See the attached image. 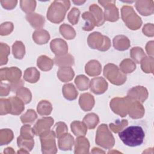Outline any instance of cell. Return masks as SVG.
<instances>
[{
	"mask_svg": "<svg viewBox=\"0 0 154 154\" xmlns=\"http://www.w3.org/2000/svg\"><path fill=\"white\" fill-rule=\"evenodd\" d=\"M119 137L126 146L136 147L142 144L145 134L141 126H131L119 132Z\"/></svg>",
	"mask_w": 154,
	"mask_h": 154,
	"instance_id": "6da1fadb",
	"label": "cell"
},
{
	"mask_svg": "<svg viewBox=\"0 0 154 154\" xmlns=\"http://www.w3.org/2000/svg\"><path fill=\"white\" fill-rule=\"evenodd\" d=\"M70 5L69 1H54L49 6L47 12V18L54 23L61 22L65 17L66 11Z\"/></svg>",
	"mask_w": 154,
	"mask_h": 154,
	"instance_id": "7a4b0ae2",
	"label": "cell"
},
{
	"mask_svg": "<svg viewBox=\"0 0 154 154\" xmlns=\"http://www.w3.org/2000/svg\"><path fill=\"white\" fill-rule=\"evenodd\" d=\"M96 143L98 146L105 149H111L115 144V140L105 124L100 125L96 131Z\"/></svg>",
	"mask_w": 154,
	"mask_h": 154,
	"instance_id": "3957f363",
	"label": "cell"
},
{
	"mask_svg": "<svg viewBox=\"0 0 154 154\" xmlns=\"http://www.w3.org/2000/svg\"><path fill=\"white\" fill-rule=\"evenodd\" d=\"M103 73L111 83L116 85L123 84L127 79L126 74L123 73L116 65L112 63L105 66Z\"/></svg>",
	"mask_w": 154,
	"mask_h": 154,
	"instance_id": "277c9868",
	"label": "cell"
},
{
	"mask_svg": "<svg viewBox=\"0 0 154 154\" xmlns=\"http://www.w3.org/2000/svg\"><path fill=\"white\" fill-rule=\"evenodd\" d=\"M121 12L122 20L129 29L137 30L141 27V19L137 14L131 6L124 5L122 8Z\"/></svg>",
	"mask_w": 154,
	"mask_h": 154,
	"instance_id": "5b68a950",
	"label": "cell"
},
{
	"mask_svg": "<svg viewBox=\"0 0 154 154\" xmlns=\"http://www.w3.org/2000/svg\"><path fill=\"white\" fill-rule=\"evenodd\" d=\"M87 43L91 49H96L100 51H108L111 46V41L109 37L99 32L90 34L88 37Z\"/></svg>",
	"mask_w": 154,
	"mask_h": 154,
	"instance_id": "8992f818",
	"label": "cell"
},
{
	"mask_svg": "<svg viewBox=\"0 0 154 154\" xmlns=\"http://www.w3.org/2000/svg\"><path fill=\"white\" fill-rule=\"evenodd\" d=\"M42 152L43 153L54 154L57 152V148L55 144V132L53 130H49L40 136Z\"/></svg>",
	"mask_w": 154,
	"mask_h": 154,
	"instance_id": "52a82bcc",
	"label": "cell"
},
{
	"mask_svg": "<svg viewBox=\"0 0 154 154\" xmlns=\"http://www.w3.org/2000/svg\"><path fill=\"white\" fill-rule=\"evenodd\" d=\"M132 99L129 97H115L110 102V108L112 111L121 116L126 117L128 113V110Z\"/></svg>",
	"mask_w": 154,
	"mask_h": 154,
	"instance_id": "ba28073f",
	"label": "cell"
},
{
	"mask_svg": "<svg viewBox=\"0 0 154 154\" xmlns=\"http://www.w3.org/2000/svg\"><path fill=\"white\" fill-rule=\"evenodd\" d=\"M98 2L104 7L103 14L105 20L116 22L119 19V10L115 5V1H99Z\"/></svg>",
	"mask_w": 154,
	"mask_h": 154,
	"instance_id": "9c48e42d",
	"label": "cell"
},
{
	"mask_svg": "<svg viewBox=\"0 0 154 154\" xmlns=\"http://www.w3.org/2000/svg\"><path fill=\"white\" fill-rule=\"evenodd\" d=\"M1 82L6 80L10 83L15 82L20 80L22 71L17 67L1 68L0 70Z\"/></svg>",
	"mask_w": 154,
	"mask_h": 154,
	"instance_id": "30bf717a",
	"label": "cell"
},
{
	"mask_svg": "<svg viewBox=\"0 0 154 154\" xmlns=\"http://www.w3.org/2000/svg\"><path fill=\"white\" fill-rule=\"evenodd\" d=\"M54 123V119L51 117H43L37 120L34 125L32 129L34 134L40 136L41 134L50 130L51 127Z\"/></svg>",
	"mask_w": 154,
	"mask_h": 154,
	"instance_id": "8fae6325",
	"label": "cell"
},
{
	"mask_svg": "<svg viewBox=\"0 0 154 154\" xmlns=\"http://www.w3.org/2000/svg\"><path fill=\"white\" fill-rule=\"evenodd\" d=\"M127 96L132 100L143 103L148 97V91L143 86H136L128 90Z\"/></svg>",
	"mask_w": 154,
	"mask_h": 154,
	"instance_id": "7c38bea8",
	"label": "cell"
},
{
	"mask_svg": "<svg viewBox=\"0 0 154 154\" xmlns=\"http://www.w3.org/2000/svg\"><path fill=\"white\" fill-rule=\"evenodd\" d=\"M108 85V82L103 77H95L90 81L89 87L94 94H101L106 91Z\"/></svg>",
	"mask_w": 154,
	"mask_h": 154,
	"instance_id": "4fadbf2b",
	"label": "cell"
},
{
	"mask_svg": "<svg viewBox=\"0 0 154 154\" xmlns=\"http://www.w3.org/2000/svg\"><path fill=\"white\" fill-rule=\"evenodd\" d=\"M50 48L56 56L67 54L68 52V46L66 42L60 38L52 40L50 43Z\"/></svg>",
	"mask_w": 154,
	"mask_h": 154,
	"instance_id": "5bb4252c",
	"label": "cell"
},
{
	"mask_svg": "<svg viewBox=\"0 0 154 154\" xmlns=\"http://www.w3.org/2000/svg\"><path fill=\"white\" fill-rule=\"evenodd\" d=\"M34 135L28 134H20L17 138V146L20 149H23L30 152L34 146V140L33 139Z\"/></svg>",
	"mask_w": 154,
	"mask_h": 154,
	"instance_id": "9a60e30c",
	"label": "cell"
},
{
	"mask_svg": "<svg viewBox=\"0 0 154 154\" xmlns=\"http://www.w3.org/2000/svg\"><path fill=\"white\" fill-rule=\"evenodd\" d=\"M74 143L73 137L67 132L63 134L58 138V148L61 150H71Z\"/></svg>",
	"mask_w": 154,
	"mask_h": 154,
	"instance_id": "2e32d148",
	"label": "cell"
},
{
	"mask_svg": "<svg viewBox=\"0 0 154 154\" xmlns=\"http://www.w3.org/2000/svg\"><path fill=\"white\" fill-rule=\"evenodd\" d=\"M135 7L137 11L143 16H149L153 13V1H137Z\"/></svg>",
	"mask_w": 154,
	"mask_h": 154,
	"instance_id": "e0dca14e",
	"label": "cell"
},
{
	"mask_svg": "<svg viewBox=\"0 0 154 154\" xmlns=\"http://www.w3.org/2000/svg\"><path fill=\"white\" fill-rule=\"evenodd\" d=\"M144 112L145 110L141 103L139 101L133 100L128 110V114H129V117L134 119H140L143 117Z\"/></svg>",
	"mask_w": 154,
	"mask_h": 154,
	"instance_id": "ac0fdd59",
	"label": "cell"
},
{
	"mask_svg": "<svg viewBox=\"0 0 154 154\" xmlns=\"http://www.w3.org/2000/svg\"><path fill=\"white\" fill-rule=\"evenodd\" d=\"M26 19L30 23L31 26L36 29H42L45 22L44 16L36 13L27 14L26 16Z\"/></svg>",
	"mask_w": 154,
	"mask_h": 154,
	"instance_id": "d6986e66",
	"label": "cell"
},
{
	"mask_svg": "<svg viewBox=\"0 0 154 154\" xmlns=\"http://www.w3.org/2000/svg\"><path fill=\"white\" fill-rule=\"evenodd\" d=\"M79 105L83 111H90L94 105V99L93 96L88 93L81 94L79 99Z\"/></svg>",
	"mask_w": 154,
	"mask_h": 154,
	"instance_id": "ffe728a7",
	"label": "cell"
},
{
	"mask_svg": "<svg viewBox=\"0 0 154 154\" xmlns=\"http://www.w3.org/2000/svg\"><path fill=\"white\" fill-rule=\"evenodd\" d=\"M90 143L87 138L84 136L78 137L75 141V154L88 153L89 152Z\"/></svg>",
	"mask_w": 154,
	"mask_h": 154,
	"instance_id": "44dd1931",
	"label": "cell"
},
{
	"mask_svg": "<svg viewBox=\"0 0 154 154\" xmlns=\"http://www.w3.org/2000/svg\"><path fill=\"white\" fill-rule=\"evenodd\" d=\"M85 71L88 76H96L100 75L101 73V64L96 60H90L86 64L85 66Z\"/></svg>",
	"mask_w": 154,
	"mask_h": 154,
	"instance_id": "7402d4cb",
	"label": "cell"
},
{
	"mask_svg": "<svg viewBox=\"0 0 154 154\" xmlns=\"http://www.w3.org/2000/svg\"><path fill=\"white\" fill-rule=\"evenodd\" d=\"M114 48L120 51L127 50L130 47V40L123 35H118L113 38Z\"/></svg>",
	"mask_w": 154,
	"mask_h": 154,
	"instance_id": "603a6c76",
	"label": "cell"
},
{
	"mask_svg": "<svg viewBox=\"0 0 154 154\" xmlns=\"http://www.w3.org/2000/svg\"><path fill=\"white\" fill-rule=\"evenodd\" d=\"M50 38L49 32L43 29H36L32 34L34 42L38 45H44L48 42Z\"/></svg>",
	"mask_w": 154,
	"mask_h": 154,
	"instance_id": "cb8c5ba5",
	"label": "cell"
},
{
	"mask_svg": "<svg viewBox=\"0 0 154 154\" xmlns=\"http://www.w3.org/2000/svg\"><path fill=\"white\" fill-rule=\"evenodd\" d=\"M54 63L60 67H70L74 64L75 60L73 57L70 54H65L60 56H55L54 58Z\"/></svg>",
	"mask_w": 154,
	"mask_h": 154,
	"instance_id": "d4e9b609",
	"label": "cell"
},
{
	"mask_svg": "<svg viewBox=\"0 0 154 154\" xmlns=\"http://www.w3.org/2000/svg\"><path fill=\"white\" fill-rule=\"evenodd\" d=\"M74 75V71L71 67H60L57 72V76L58 79L63 82L71 81L73 78Z\"/></svg>",
	"mask_w": 154,
	"mask_h": 154,
	"instance_id": "484cf974",
	"label": "cell"
},
{
	"mask_svg": "<svg viewBox=\"0 0 154 154\" xmlns=\"http://www.w3.org/2000/svg\"><path fill=\"white\" fill-rule=\"evenodd\" d=\"M11 104V110L10 112L11 114L13 115H19L24 110V102L18 97L13 96L8 98Z\"/></svg>",
	"mask_w": 154,
	"mask_h": 154,
	"instance_id": "4316f807",
	"label": "cell"
},
{
	"mask_svg": "<svg viewBox=\"0 0 154 154\" xmlns=\"http://www.w3.org/2000/svg\"><path fill=\"white\" fill-rule=\"evenodd\" d=\"M89 11L93 15L96 20L97 26H100L104 23L105 20L104 14L101 8L97 5L94 4L91 5L89 7Z\"/></svg>",
	"mask_w": 154,
	"mask_h": 154,
	"instance_id": "83f0119b",
	"label": "cell"
},
{
	"mask_svg": "<svg viewBox=\"0 0 154 154\" xmlns=\"http://www.w3.org/2000/svg\"><path fill=\"white\" fill-rule=\"evenodd\" d=\"M62 92L64 97L69 100H73L76 99L78 92L76 90L73 84L69 83L63 85Z\"/></svg>",
	"mask_w": 154,
	"mask_h": 154,
	"instance_id": "f1b7e54d",
	"label": "cell"
},
{
	"mask_svg": "<svg viewBox=\"0 0 154 154\" xmlns=\"http://www.w3.org/2000/svg\"><path fill=\"white\" fill-rule=\"evenodd\" d=\"M72 132L76 137L85 136L87 132V127L84 122L74 121L70 125Z\"/></svg>",
	"mask_w": 154,
	"mask_h": 154,
	"instance_id": "f546056e",
	"label": "cell"
},
{
	"mask_svg": "<svg viewBox=\"0 0 154 154\" xmlns=\"http://www.w3.org/2000/svg\"><path fill=\"white\" fill-rule=\"evenodd\" d=\"M40 78V72L35 67H29L26 69L23 74L25 81L29 83H35Z\"/></svg>",
	"mask_w": 154,
	"mask_h": 154,
	"instance_id": "4dcf8cb0",
	"label": "cell"
},
{
	"mask_svg": "<svg viewBox=\"0 0 154 154\" xmlns=\"http://www.w3.org/2000/svg\"><path fill=\"white\" fill-rule=\"evenodd\" d=\"M82 19L85 20L84 25L82 26V29L86 31H90L93 29L96 26V20L93 15L90 11H85L82 14Z\"/></svg>",
	"mask_w": 154,
	"mask_h": 154,
	"instance_id": "1f68e13d",
	"label": "cell"
},
{
	"mask_svg": "<svg viewBox=\"0 0 154 154\" xmlns=\"http://www.w3.org/2000/svg\"><path fill=\"white\" fill-rule=\"evenodd\" d=\"M37 65L41 70L49 71L53 67L54 61L46 55H41L37 60Z\"/></svg>",
	"mask_w": 154,
	"mask_h": 154,
	"instance_id": "d6a6232c",
	"label": "cell"
},
{
	"mask_svg": "<svg viewBox=\"0 0 154 154\" xmlns=\"http://www.w3.org/2000/svg\"><path fill=\"white\" fill-rule=\"evenodd\" d=\"M52 110V104L48 100H42L37 105V111L40 116H48Z\"/></svg>",
	"mask_w": 154,
	"mask_h": 154,
	"instance_id": "836d02e7",
	"label": "cell"
},
{
	"mask_svg": "<svg viewBox=\"0 0 154 154\" xmlns=\"http://www.w3.org/2000/svg\"><path fill=\"white\" fill-rule=\"evenodd\" d=\"M12 52L16 59H22L25 54V46L21 41H16L12 46Z\"/></svg>",
	"mask_w": 154,
	"mask_h": 154,
	"instance_id": "e575fe53",
	"label": "cell"
},
{
	"mask_svg": "<svg viewBox=\"0 0 154 154\" xmlns=\"http://www.w3.org/2000/svg\"><path fill=\"white\" fill-rule=\"evenodd\" d=\"M60 32L63 37L67 40L73 39L76 36V32L73 28L66 23L62 24L60 26Z\"/></svg>",
	"mask_w": 154,
	"mask_h": 154,
	"instance_id": "d590c367",
	"label": "cell"
},
{
	"mask_svg": "<svg viewBox=\"0 0 154 154\" xmlns=\"http://www.w3.org/2000/svg\"><path fill=\"white\" fill-rule=\"evenodd\" d=\"M83 122L87 127L90 129L95 128L96 125L99 122V119L97 114L94 113H90L87 114L83 119Z\"/></svg>",
	"mask_w": 154,
	"mask_h": 154,
	"instance_id": "8d00e7d4",
	"label": "cell"
},
{
	"mask_svg": "<svg viewBox=\"0 0 154 154\" xmlns=\"http://www.w3.org/2000/svg\"><path fill=\"white\" fill-rule=\"evenodd\" d=\"M16 96L20 98L25 104L29 103L32 99V94L30 90L25 87H21L16 91Z\"/></svg>",
	"mask_w": 154,
	"mask_h": 154,
	"instance_id": "74e56055",
	"label": "cell"
},
{
	"mask_svg": "<svg viewBox=\"0 0 154 154\" xmlns=\"http://www.w3.org/2000/svg\"><path fill=\"white\" fill-rule=\"evenodd\" d=\"M135 69L136 65L135 63L129 58L123 60L120 64V69L125 74L132 73Z\"/></svg>",
	"mask_w": 154,
	"mask_h": 154,
	"instance_id": "f35d334b",
	"label": "cell"
},
{
	"mask_svg": "<svg viewBox=\"0 0 154 154\" xmlns=\"http://www.w3.org/2000/svg\"><path fill=\"white\" fill-rule=\"evenodd\" d=\"M13 132L9 129H2L0 131V145L8 144L13 139Z\"/></svg>",
	"mask_w": 154,
	"mask_h": 154,
	"instance_id": "ab89813d",
	"label": "cell"
},
{
	"mask_svg": "<svg viewBox=\"0 0 154 154\" xmlns=\"http://www.w3.org/2000/svg\"><path fill=\"white\" fill-rule=\"evenodd\" d=\"M75 83L76 85L77 88L81 91L87 90L90 85V81L88 78L85 76L84 75H78L75 79Z\"/></svg>",
	"mask_w": 154,
	"mask_h": 154,
	"instance_id": "60d3db41",
	"label": "cell"
},
{
	"mask_svg": "<svg viewBox=\"0 0 154 154\" xmlns=\"http://www.w3.org/2000/svg\"><path fill=\"white\" fill-rule=\"evenodd\" d=\"M153 57H145L140 62L141 67L143 72L149 73H153Z\"/></svg>",
	"mask_w": 154,
	"mask_h": 154,
	"instance_id": "b9f144b4",
	"label": "cell"
},
{
	"mask_svg": "<svg viewBox=\"0 0 154 154\" xmlns=\"http://www.w3.org/2000/svg\"><path fill=\"white\" fill-rule=\"evenodd\" d=\"M130 56L135 63L139 64L146 57V54L141 48L134 47L131 49Z\"/></svg>",
	"mask_w": 154,
	"mask_h": 154,
	"instance_id": "7bdbcfd3",
	"label": "cell"
},
{
	"mask_svg": "<svg viewBox=\"0 0 154 154\" xmlns=\"http://www.w3.org/2000/svg\"><path fill=\"white\" fill-rule=\"evenodd\" d=\"M10 52V47L5 43H1L0 46V64H6L8 61V55Z\"/></svg>",
	"mask_w": 154,
	"mask_h": 154,
	"instance_id": "ee69618b",
	"label": "cell"
},
{
	"mask_svg": "<svg viewBox=\"0 0 154 154\" xmlns=\"http://www.w3.org/2000/svg\"><path fill=\"white\" fill-rule=\"evenodd\" d=\"M37 118V115L34 110L29 109L26 112L21 116L20 120L23 123H32Z\"/></svg>",
	"mask_w": 154,
	"mask_h": 154,
	"instance_id": "f6af8a7d",
	"label": "cell"
},
{
	"mask_svg": "<svg viewBox=\"0 0 154 154\" xmlns=\"http://www.w3.org/2000/svg\"><path fill=\"white\" fill-rule=\"evenodd\" d=\"M20 3L22 11L28 14L32 13L35 8L36 2L35 1H20Z\"/></svg>",
	"mask_w": 154,
	"mask_h": 154,
	"instance_id": "bcb514c9",
	"label": "cell"
},
{
	"mask_svg": "<svg viewBox=\"0 0 154 154\" xmlns=\"http://www.w3.org/2000/svg\"><path fill=\"white\" fill-rule=\"evenodd\" d=\"M0 111L1 115H5L10 113L11 110V104L9 99H0Z\"/></svg>",
	"mask_w": 154,
	"mask_h": 154,
	"instance_id": "7dc6e473",
	"label": "cell"
},
{
	"mask_svg": "<svg viewBox=\"0 0 154 154\" xmlns=\"http://www.w3.org/2000/svg\"><path fill=\"white\" fill-rule=\"evenodd\" d=\"M128 125V122L127 120H122L119 121L117 120L116 123H110L109 128L114 133H119L121 130H122L125 127L127 126Z\"/></svg>",
	"mask_w": 154,
	"mask_h": 154,
	"instance_id": "c3c4849f",
	"label": "cell"
},
{
	"mask_svg": "<svg viewBox=\"0 0 154 154\" xmlns=\"http://www.w3.org/2000/svg\"><path fill=\"white\" fill-rule=\"evenodd\" d=\"M80 15V11L77 8L73 7L67 15V19L70 23L76 25L78 22L79 17Z\"/></svg>",
	"mask_w": 154,
	"mask_h": 154,
	"instance_id": "681fc988",
	"label": "cell"
},
{
	"mask_svg": "<svg viewBox=\"0 0 154 154\" xmlns=\"http://www.w3.org/2000/svg\"><path fill=\"white\" fill-rule=\"evenodd\" d=\"M13 24L11 22H6L1 25L0 34L1 35H7L10 34L13 30Z\"/></svg>",
	"mask_w": 154,
	"mask_h": 154,
	"instance_id": "f907efd6",
	"label": "cell"
},
{
	"mask_svg": "<svg viewBox=\"0 0 154 154\" xmlns=\"http://www.w3.org/2000/svg\"><path fill=\"white\" fill-rule=\"evenodd\" d=\"M54 129L55 130V134H56V137L58 138L61 135L67 132L68 131V128L66 126V125L64 122H58L55 124Z\"/></svg>",
	"mask_w": 154,
	"mask_h": 154,
	"instance_id": "816d5d0a",
	"label": "cell"
},
{
	"mask_svg": "<svg viewBox=\"0 0 154 154\" xmlns=\"http://www.w3.org/2000/svg\"><path fill=\"white\" fill-rule=\"evenodd\" d=\"M154 26L153 23H146L143 28L142 31L144 35L147 37H153L154 35Z\"/></svg>",
	"mask_w": 154,
	"mask_h": 154,
	"instance_id": "f5cc1de1",
	"label": "cell"
},
{
	"mask_svg": "<svg viewBox=\"0 0 154 154\" xmlns=\"http://www.w3.org/2000/svg\"><path fill=\"white\" fill-rule=\"evenodd\" d=\"M0 2L2 7L7 10H12L17 3V1H1Z\"/></svg>",
	"mask_w": 154,
	"mask_h": 154,
	"instance_id": "db71d44e",
	"label": "cell"
},
{
	"mask_svg": "<svg viewBox=\"0 0 154 154\" xmlns=\"http://www.w3.org/2000/svg\"><path fill=\"white\" fill-rule=\"evenodd\" d=\"M11 91V88L10 84L3 83L1 82V96H7L10 91Z\"/></svg>",
	"mask_w": 154,
	"mask_h": 154,
	"instance_id": "11a10c76",
	"label": "cell"
},
{
	"mask_svg": "<svg viewBox=\"0 0 154 154\" xmlns=\"http://www.w3.org/2000/svg\"><path fill=\"white\" fill-rule=\"evenodd\" d=\"M10 88H11V91L14 92V91H16L20 88L23 87V82L22 80L20 79L19 81L10 83Z\"/></svg>",
	"mask_w": 154,
	"mask_h": 154,
	"instance_id": "9f6ffc18",
	"label": "cell"
},
{
	"mask_svg": "<svg viewBox=\"0 0 154 154\" xmlns=\"http://www.w3.org/2000/svg\"><path fill=\"white\" fill-rule=\"evenodd\" d=\"M146 50L149 57H153V41L147 42L146 46Z\"/></svg>",
	"mask_w": 154,
	"mask_h": 154,
	"instance_id": "6f0895ef",
	"label": "cell"
},
{
	"mask_svg": "<svg viewBox=\"0 0 154 154\" xmlns=\"http://www.w3.org/2000/svg\"><path fill=\"white\" fill-rule=\"evenodd\" d=\"M91 153H105V152L103 151V150H100V149H99V148H97V147H94L93 149V150H92V151L91 152Z\"/></svg>",
	"mask_w": 154,
	"mask_h": 154,
	"instance_id": "680465c9",
	"label": "cell"
},
{
	"mask_svg": "<svg viewBox=\"0 0 154 154\" xmlns=\"http://www.w3.org/2000/svg\"><path fill=\"white\" fill-rule=\"evenodd\" d=\"M4 153H14L15 152L13 150V148L11 147H7L6 149H5L4 151Z\"/></svg>",
	"mask_w": 154,
	"mask_h": 154,
	"instance_id": "91938a15",
	"label": "cell"
},
{
	"mask_svg": "<svg viewBox=\"0 0 154 154\" xmlns=\"http://www.w3.org/2000/svg\"><path fill=\"white\" fill-rule=\"evenodd\" d=\"M28 153L29 152H28L27 150L23 149H20V150L17 151V153Z\"/></svg>",
	"mask_w": 154,
	"mask_h": 154,
	"instance_id": "94428289",
	"label": "cell"
},
{
	"mask_svg": "<svg viewBox=\"0 0 154 154\" xmlns=\"http://www.w3.org/2000/svg\"><path fill=\"white\" fill-rule=\"evenodd\" d=\"M85 2V1H73V2L74 4H75L78 5H81V4H84Z\"/></svg>",
	"mask_w": 154,
	"mask_h": 154,
	"instance_id": "6125c7cd",
	"label": "cell"
}]
</instances>
